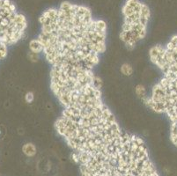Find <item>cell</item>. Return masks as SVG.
<instances>
[{"instance_id": "1", "label": "cell", "mask_w": 177, "mask_h": 176, "mask_svg": "<svg viewBox=\"0 0 177 176\" xmlns=\"http://www.w3.org/2000/svg\"><path fill=\"white\" fill-rule=\"evenodd\" d=\"M38 40L52 67L93 70L105 50L107 27L83 5L64 2L40 18Z\"/></svg>"}, {"instance_id": "2", "label": "cell", "mask_w": 177, "mask_h": 176, "mask_svg": "<svg viewBox=\"0 0 177 176\" xmlns=\"http://www.w3.org/2000/svg\"><path fill=\"white\" fill-rule=\"evenodd\" d=\"M76 161L81 176H146L155 168L144 141L123 131L102 149Z\"/></svg>"}, {"instance_id": "6", "label": "cell", "mask_w": 177, "mask_h": 176, "mask_svg": "<svg viewBox=\"0 0 177 176\" xmlns=\"http://www.w3.org/2000/svg\"><path fill=\"white\" fill-rule=\"evenodd\" d=\"M122 72L124 75H130L132 73V68L130 67V65L129 64H124L122 67Z\"/></svg>"}, {"instance_id": "5", "label": "cell", "mask_w": 177, "mask_h": 176, "mask_svg": "<svg viewBox=\"0 0 177 176\" xmlns=\"http://www.w3.org/2000/svg\"><path fill=\"white\" fill-rule=\"evenodd\" d=\"M30 49L34 53H36V54L42 52V46L38 39L34 40L30 42Z\"/></svg>"}, {"instance_id": "7", "label": "cell", "mask_w": 177, "mask_h": 176, "mask_svg": "<svg viewBox=\"0 0 177 176\" xmlns=\"http://www.w3.org/2000/svg\"><path fill=\"white\" fill-rule=\"evenodd\" d=\"M146 176H159V175H158V173H157V171H156V168H153V169H152V171H150Z\"/></svg>"}, {"instance_id": "3", "label": "cell", "mask_w": 177, "mask_h": 176, "mask_svg": "<svg viewBox=\"0 0 177 176\" xmlns=\"http://www.w3.org/2000/svg\"><path fill=\"white\" fill-rule=\"evenodd\" d=\"M123 25L120 38L128 47H133L146 34L150 10L139 0H127L123 7Z\"/></svg>"}, {"instance_id": "4", "label": "cell", "mask_w": 177, "mask_h": 176, "mask_svg": "<svg viewBox=\"0 0 177 176\" xmlns=\"http://www.w3.org/2000/svg\"><path fill=\"white\" fill-rule=\"evenodd\" d=\"M27 26L26 18L10 0H0V61L5 57L9 46L22 38Z\"/></svg>"}]
</instances>
